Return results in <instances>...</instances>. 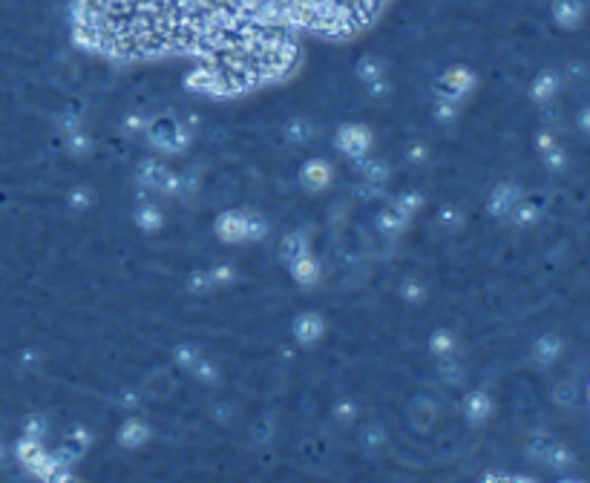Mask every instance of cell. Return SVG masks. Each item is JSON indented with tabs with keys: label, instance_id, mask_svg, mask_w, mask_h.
Returning a JSON list of instances; mask_svg holds the SVG:
<instances>
[{
	"label": "cell",
	"instance_id": "cell-1",
	"mask_svg": "<svg viewBox=\"0 0 590 483\" xmlns=\"http://www.w3.org/2000/svg\"><path fill=\"white\" fill-rule=\"evenodd\" d=\"M219 233L231 242H239V239H253V236H262L265 233V225L251 216V213H228V216L219 219Z\"/></svg>",
	"mask_w": 590,
	"mask_h": 483
},
{
	"label": "cell",
	"instance_id": "cell-2",
	"mask_svg": "<svg viewBox=\"0 0 590 483\" xmlns=\"http://www.w3.org/2000/svg\"><path fill=\"white\" fill-rule=\"evenodd\" d=\"M337 147L349 155V158H363L366 150L371 147V133L360 124H346L337 135Z\"/></svg>",
	"mask_w": 590,
	"mask_h": 483
},
{
	"label": "cell",
	"instance_id": "cell-3",
	"mask_svg": "<svg viewBox=\"0 0 590 483\" xmlns=\"http://www.w3.org/2000/svg\"><path fill=\"white\" fill-rule=\"evenodd\" d=\"M472 84H475V78H472V72L469 70H464V67H458V70H449L444 78H441V92H438V98H444V101H458V98H464L469 89H472Z\"/></svg>",
	"mask_w": 590,
	"mask_h": 483
},
{
	"label": "cell",
	"instance_id": "cell-4",
	"mask_svg": "<svg viewBox=\"0 0 590 483\" xmlns=\"http://www.w3.org/2000/svg\"><path fill=\"white\" fill-rule=\"evenodd\" d=\"M150 135H153V144L162 147L165 152H176L182 147V127L176 121H155L150 127Z\"/></svg>",
	"mask_w": 590,
	"mask_h": 483
},
{
	"label": "cell",
	"instance_id": "cell-5",
	"mask_svg": "<svg viewBox=\"0 0 590 483\" xmlns=\"http://www.w3.org/2000/svg\"><path fill=\"white\" fill-rule=\"evenodd\" d=\"M332 176H334V170H332L329 161H323V158H314V161H308V165L302 167V184L308 190H323L326 184H332Z\"/></svg>",
	"mask_w": 590,
	"mask_h": 483
},
{
	"label": "cell",
	"instance_id": "cell-6",
	"mask_svg": "<svg viewBox=\"0 0 590 483\" xmlns=\"http://www.w3.org/2000/svg\"><path fill=\"white\" fill-rule=\"evenodd\" d=\"M357 72H360L363 84L371 89V95H378V89L383 87V67H381V61H378V58H371V55H366V58L357 64Z\"/></svg>",
	"mask_w": 590,
	"mask_h": 483
},
{
	"label": "cell",
	"instance_id": "cell-7",
	"mask_svg": "<svg viewBox=\"0 0 590 483\" xmlns=\"http://www.w3.org/2000/svg\"><path fill=\"white\" fill-rule=\"evenodd\" d=\"M464 411H466V417H469L472 423L484 420V417L493 411V400H490V394H487V392H469V394H466V400H464Z\"/></svg>",
	"mask_w": 590,
	"mask_h": 483
},
{
	"label": "cell",
	"instance_id": "cell-8",
	"mask_svg": "<svg viewBox=\"0 0 590 483\" xmlns=\"http://www.w3.org/2000/svg\"><path fill=\"white\" fill-rule=\"evenodd\" d=\"M319 331H323V322H319L317 313H305V316H300V319L294 322V337H297L302 345L314 343V340L319 337Z\"/></svg>",
	"mask_w": 590,
	"mask_h": 483
},
{
	"label": "cell",
	"instance_id": "cell-9",
	"mask_svg": "<svg viewBox=\"0 0 590 483\" xmlns=\"http://www.w3.org/2000/svg\"><path fill=\"white\" fill-rule=\"evenodd\" d=\"M553 18H556L562 26H576L579 18H581V4H579V0H556Z\"/></svg>",
	"mask_w": 590,
	"mask_h": 483
},
{
	"label": "cell",
	"instance_id": "cell-10",
	"mask_svg": "<svg viewBox=\"0 0 590 483\" xmlns=\"http://www.w3.org/2000/svg\"><path fill=\"white\" fill-rule=\"evenodd\" d=\"M291 265V274L297 277V282H302V285H311L314 279H317V262L308 256V253H302V256H297L294 262H288Z\"/></svg>",
	"mask_w": 590,
	"mask_h": 483
},
{
	"label": "cell",
	"instance_id": "cell-11",
	"mask_svg": "<svg viewBox=\"0 0 590 483\" xmlns=\"http://www.w3.org/2000/svg\"><path fill=\"white\" fill-rule=\"evenodd\" d=\"M121 443L124 446H138V443H144V438H147V423L144 420H138V417H130L127 423H124V428H121Z\"/></svg>",
	"mask_w": 590,
	"mask_h": 483
},
{
	"label": "cell",
	"instance_id": "cell-12",
	"mask_svg": "<svg viewBox=\"0 0 590 483\" xmlns=\"http://www.w3.org/2000/svg\"><path fill=\"white\" fill-rule=\"evenodd\" d=\"M559 351H562V343H559L556 337H542L539 343H535V348H532L535 360L545 362V365H550V362L559 357Z\"/></svg>",
	"mask_w": 590,
	"mask_h": 483
},
{
	"label": "cell",
	"instance_id": "cell-13",
	"mask_svg": "<svg viewBox=\"0 0 590 483\" xmlns=\"http://www.w3.org/2000/svg\"><path fill=\"white\" fill-rule=\"evenodd\" d=\"M556 75L553 72H547V75H542L539 81L532 84V98L535 101H547V98H553V92H556Z\"/></svg>",
	"mask_w": 590,
	"mask_h": 483
},
{
	"label": "cell",
	"instance_id": "cell-14",
	"mask_svg": "<svg viewBox=\"0 0 590 483\" xmlns=\"http://www.w3.org/2000/svg\"><path fill=\"white\" fill-rule=\"evenodd\" d=\"M136 219H138V225H141L144 231H153V228H158V222H162V216H158V210H155L153 204H144V207L136 213Z\"/></svg>",
	"mask_w": 590,
	"mask_h": 483
},
{
	"label": "cell",
	"instance_id": "cell-15",
	"mask_svg": "<svg viewBox=\"0 0 590 483\" xmlns=\"http://www.w3.org/2000/svg\"><path fill=\"white\" fill-rule=\"evenodd\" d=\"M432 351H435V354H441V357L452 354V351H455V340H452V334H449V331H438V334L432 337Z\"/></svg>",
	"mask_w": 590,
	"mask_h": 483
},
{
	"label": "cell",
	"instance_id": "cell-16",
	"mask_svg": "<svg viewBox=\"0 0 590 483\" xmlns=\"http://www.w3.org/2000/svg\"><path fill=\"white\" fill-rule=\"evenodd\" d=\"M438 377H441L447 386H455V383L461 380V368H458V365H452V362H444V365L438 368Z\"/></svg>",
	"mask_w": 590,
	"mask_h": 483
},
{
	"label": "cell",
	"instance_id": "cell-17",
	"mask_svg": "<svg viewBox=\"0 0 590 483\" xmlns=\"http://www.w3.org/2000/svg\"><path fill=\"white\" fill-rule=\"evenodd\" d=\"M584 127H587V130H590V113H587V116H584Z\"/></svg>",
	"mask_w": 590,
	"mask_h": 483
}]
</instances>
